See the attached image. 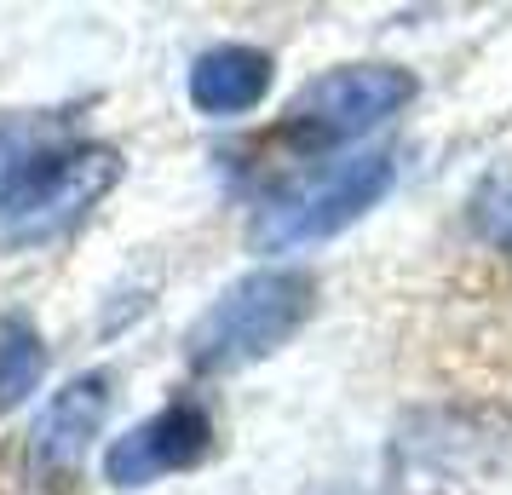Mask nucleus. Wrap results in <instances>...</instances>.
<instances>
[{
    "mask_svg": "<svg viewBox=\"0 0 512 495\" xmlns=\"http://www.w3.org/2000/svg\"><path fill=\"white\" fill-rule=\"evenodd\" d=\"M317 311V277L294 265H259L236 277L185 334L190 375H236L259 357L282 352Z\"/></svg>",
    "mask_w": 512,
    "mask_h": 495,
    "instance_id": "nucleus-1",
    "label": "nucleus"
},
{
    "mask_svg": "<svg viewBox=\"0 0 512 495\" xmlns=\"http://www.w3.org/2000/svg\"><path fill=\"white\" fill-rule=\"evenodd\" d=\"M116 179H121L116 150L70 133V139H58L18 185L6 190V202H0V236H6V242L58 236L64 225H75L81 213L93 208Z\"/></svg>",
    "mask_w": 512,
    "mask_h": 495,
    "instance_id": "nucleus-2",
    "label": "nucleus"
},
{
    "mask_svg": "<svg viewBox=\"0 0 512 495\" xmlns=\"http://www.w3.org/2000/svg\"><path fill=\"white\" fill-rule=\"evenodd\" d=\"M409 98H415V75L397 64H340L300 87V98L282 116V139L300 150H334L392 121Z\"/></svg>",
    "mask_w": 512,
    "mask_h": 495,
    "instance_id": "nucleus-3",
    "label": "nucleus"
},
{
    "mask_svg": "<svg viewBox=\"0 0 512 495\" xmlns=\"http://www.w3.org/2000/svg\"><path fill=\"white\" fill-rule=\"evenodd\" d=\"M392 179H397V162L386 150H363L351 162H334L323 179H311V185L265 202V213L254 219V242L259 248H305V242H323V236L357 225L392 190Z\"/></svg>",
    "mask_w": 512,
    "mask_h": 495,
    "instance_id": "nucleus-4",
    "label": "nucleus"
},
{
    "mask_svg": "<svg viewBox=\"0 0 512 495\" xmlns=\"http://www.w3.org/2000/svg\"><path fill=\"white\" fill-rule=\"evenodd\" d=\"M213 444V421L202 403H167L156 409L150 421L127 426L116 444L104 449V478L116 490H144L167 472H185L196 467Z\"/></svg>",
    "mask_w": 512,
    "mask_h": 495,
    "instance_id": "nucleus-5",
    "label": "nucleus"
},
{
    "mask_svg": "<svg viewBox=\"0 0 512 495\" xmlns=\"http://www.w3.org/2000/svg\"><path fill=\"white\" fill-rule=\"evenodd\" d=\"M104 415H110V375L104 369H87V375L64 380L47 398L41 421H35V455L47 467H70L75 455L98 438Z\"/></svg>",
    "mask_w": 512,
    "mask_h": 495,
    "instance_id": "nucleus-6",
    "label": "nucleus"
},
{
    "mask_svg": "<svg viewBox=\"0 0 512 495\" xmlns=\"http://www.w3.org/2000/svg\"><path fill=\"white\" fill-rule=\"evenodd\" d=\"M271 70H277L271 52L259 47H242V41L213 47L190 64V104L202 116H248L271 93Z\"/></svg>",
    "mask_w": 512,
    "mask_h": 495,
    "instance_id": "nucleus-7",
    "label": "nucleus"
},
{
    "mask_svg": "<svg viewBox=\"0 0 512 495\" xmlns=\"http://www.w3.org/2000/svg\"><path fill=\"white\" fill-rule=\"evenodd\" d=\"M41 369H47V352H41L35 323L18 317V311H6V317H0V409L24 403L29 392H35Z\"/></svg>",
    "mask_w": 512,
    "mask_h": 495,
    "instance_id": "nucleus-8",
    "label": "nucleus"
},
{
    "mask_svg": "<svg viewBox=\"0 0 512 495\" xmlns=\"http://www.w3.org/2000/svg\"><path fill=\"white\" fill-rule=\"evenodd\" d=\"M58 139H70V127L58 116H6L0 121V202H6V190L18 185Z\"/></svg>",
    "mask_w": 512,
    "mask_h": 495,
    "instance_id": "nucleus-9",
    "label": "nucleus"
},
{
    "mask_svg": "<svg viewBox=\"0 0 512 495\" xmlns=\"http://www.w3.org/2000/svg\"><path fill=\"white\" fill-rule=\"evenodd\" d=\"M466 219H472V231L484 236L489 248L512 254V167L489 173L484 185L472 190V208H466Z\"/></svg>",
    "mask_w": 512,
    "mask_h": 495,
    "instance_id": "nucleus-10",
    "label": "nucleus"
}]
</instances>
